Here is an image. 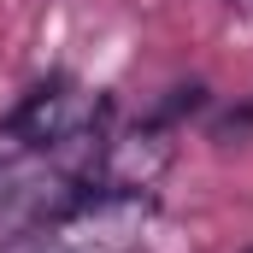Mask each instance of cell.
I'll return each mask as SVG.
<instances>
[{
  "mask_svg": "<svg viewBox=\"0 0 253 253\" xmlns=\"http://www.w3.org/2000/svg\"><path fill=\"white\" fill-rule=\"evenodd\" d=\"M0 253H71L59 236H47V230H30V236H12V242H0Z\"/></svg>",
  "mask_w": 253,
  "mask_h": 253,
  "instance_id": "obj_1",
  "label": "cell"
},
{
  "mask_svg": "<svg viewBox=\"0 0 253 253\" xmlns=\"http://www.w3.org/2000/svg\"><path fill=\"white\" fill-rule=\"evenodd\" d=\"M230 6H236V12H248V18H253V0H230Z\"/></svg>",
  "mask_w": 253,
  "mask_h": 253,
  "instance_id": "obj_2",
  "label": "cell"
},
{
  "mask_svg": "<svg viewBox=\"0 0 253 253\" xmlns=\"http://www.w3.org/2000/svg\"><path fill=\"white\" fill-rule=\"evenodd\" d=\"M248 253H253V248H248Z\"/></svg>",
  "mask_w": 253,
  "mask_h": 253,
  "instance_id": "obj_3",
  "label": "cell"
}]
</instances>
